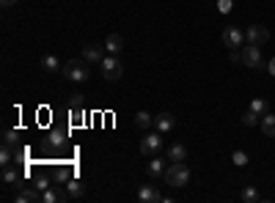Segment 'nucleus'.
<instances>
[{
	"label": "nucleus",
	"instance_id": "393cba45",
	"mask_svg": "<svg viewBox=\"0 0 275 203\" xmlns=\"http://www.w3.org/2000/svg\"><path fill=\"white\" fill-rule=\"evenodd\" d=\"M11 159H14L11 145H6V143H3V151H0V165H3V168H9V165H11Z\"/></svg>",
	"mask_w": 275,
	"mask_h": 203
},
{
	"label": "nucleus",
	"instance_id": "f8f14e48",
	"mask_svg": "<svg viewBox=\"0 0 275 203\" xmlns=\"http://www.w3.org/2000/svg\"><path fill=\"white\" fill-rule=\"evenodd\" d=\"M165 159L163 157H154V154H151V159H149V165H146V170H149V176L151 178H160V176H165Z\"/></svg>",
	"mask_w": 275,
	"mask_h": 203
},
{
	"label": "nucleus",
	"instance_id": "cd10ccee",
	"mask_svg": "<svg viewBox=\"0 0 275 203\" xmlns=\"http://www.w3.org/2000/svg\"><path fill=\"white\" fill-rule=\"evenodd\" d=\"M33 187H36L39 192H44V190H50V181H47V178L42 176V178H36V184H33Z\"/></svg>",
	"mask_w": 275,
	"mask_h": 203
},
{
	"label": "nucleus",
	"instance_id": "f03ea898",
	"mask_svg": "<svg viewBox=\"0 0 275 203\" xmlns=\"http://www.w3.org/2000/svg\"><path fill=\"white\" fill-rule=\"evenodd\" d=\"M165 181L171 187H187L190 184V168L184 165V162H171V165L165 168Z\"/></svg>",
	"mask_w": 275,
	"mask_h": 203
},
{
	"label": "nucleus",
	"instance_id": "4be33fe9",
	"mask_svg": "<svg viewBox=\"0 0 275 203\" xmlns=\"http://www.w3.org/2000/svg\"><path fill=\"white\" fill-rule=\"evenodd\" d=\"M250 110L259 113V116H264V113H270V104H267V99H262V96H259V99L250 102Z\"/></svg>",
	"mask_w": 275,
	"mask_h": 203
},
{
	"label": "nucleus",
	"instance_id": "2f4dec72",
	"mask_svg": "<svg viewBox=\"0 0 275 203\" xmlns=\"http://www.w3.org/2000/svg\"><path fill=\"white\" fill-rule=\"evenodd\" d=\"M0 3H3V6H14L17 0H0Z\"/></svg>",
	"mask_w": 275,
	"mask_h": 203
},
{
	"label": "nucleus",
	"instance_id": "1a4fd4ad",
	"mask_svg": "<svg viewBox=\"0 0 275 203\" xmlns=\"http://www.w3.org/2000/svg\"><path fill=\"white\" fill-rule=\"evenodd\" d=\"M138 200H143V203H157V200H163V195H160V190L154 184H143L141 190H138Z\"/></svg>",
	"mask_w": 275,
	"mask_h": 203
},
{
	"label": "nucleus",
	"instance_id": "5701e85b",
	"mask_svg": "<svg viewBox=\"0 0 275 203\" xmlns=\"http://www.w3.org/2000/svg\"><path fill=\"white\" fill-rule=\"evenodd\" d=\"M63 143H66V132L53 129V132H50V145H53V149H58V145H63Z\"/></svg>",
	"mask_w": 275,
	"mask_h": 203
},
{
	"label": "nucleus",
	"instance_id": "dca6fc26",
	"mask_svg": "<svg viewBox=\"0 0 275 203\" xmlns=\"http://www.w3.org/2000/svg\"><path fill=\"white\" fill-rule=\"evenodd\" d=\"M151 124H154V116H149L146 110H138L135 113V126L138 129H149Z\"/></svg>",
	"mask_w": 275,
	"mask_h": 203
},
{
	"label": "nucleus",
	"instance_id": "4468645a",
	"mask_svg": "<svg viewBox=\"0 0 275 203\" xmlns=\"http://www.w3.org/2000/svg\"><path fill=\"white\" fill-rule=\"evenodd\" d=\"M174 116L171 113H160V116H154V126H157V132H171L174 129Z\"/></svg>",
	"mask_w": 275,
	"mask_h": 203
},
{
	"label": "nucleus",
	"instance_id": "a878e982",
	"mask_svg": "<svg viewBox=\"0 0 275 203\" xmlns=\"http://www.w3.org/2000/svg\"><path fill=\"white\" fill-rule=\"evenodd\" d=\"M231 162H234V165H237V168H245V165H248V154L237 149V151L231 154Z\"/></svg>",
	"mask_w": 275,
	"mask_h": 203
},
{
	"label": "nucleus",
	"instance_id": "20e7f679",
	"mask_svg": "<svg viewBox=\"0 0 275 203\" xmlns=\"http://www.w3.org/2000/svg\"><path fill=\"white\" fill-rule=\"evenodd\" d=\"M245 30H239L237 25H229L223 30V44L229 47V50H242V44H245Z\"/></svg>",
	"mask_w": 275,
	"mask_h": 203
},
{
	"label": "nucleus",
	"instance_id": "0eeeda50",
	"mask_svg": "<svg viewBox=\"0 0 275 203\" xmlns=\"http://www.w3.org/2000/svg\"><path fill=\"white\" fill-rule=\"evenodd\" d=\"M245 39H248V44H267L270 42V30H267L264 25H250L248 30H245Z\"/></svg>",
	"mask_w": 275,
	"mask_h": 203
},
{
	"label": "nucleus",
	"instance_id": "c756f323",
	"mask_svg": "<svg viewBox=\"0 0 275 203\" xmlns=\"http://www.w3.org/2000/svg\"><path fill=\"white\" fill-rule=\"evenodd\" d=\"M217 11H220V14H229V11H231V0H220V3H217Z\"/></svg>",
	"mask_w": 275,
	"mask_h": 203
},
{
	"label": "nucleus",
	"instance_id": "6e6552de",
	"mask_svg": "<svg viewBox=\"0 0 275 203\" xmlns=\"http://www.w3.org/2000/svg\"><path fill=\"white\" fill-rule=\"evenodd\" d=\"M42 200V192L36 190V187H20V192L14 195V203H39Z\"/></svg>",
	"mask_w": 275,
	"mask_h": 203
},
{
	"label": "nucleus",
	"instance_id": "ddd939ff",
	"mask_svg": "<svg viewBox=\"0 0 275 203\" xmlns=\"http://www.w3.org/2000/svg\"><path fill=\"white\" fill-rule=\"evenodd\" d=\"M184 159H187V145L171 143V149H168V162H184Z\"/></svg>",
	"mask_w": 275,
	"mask_h": 203
},
{
	"label": "nucleus",
	"instance_id": "b1692460",
	"mask_svg": "<svg viewBox=\"0 0 275 203\" xmlns=\"http://www.w3.org/2000/svg\"><path fill=\"white\" fill-rule=\"evenodd\" d=\"M259 121H262V116L253 113V110H248L245 116H242V124H245V126H259Z\"/></svg>",
	"mask_w": 275,
	"mask_h": 203
},
{
	"label": "nucleus",
	"instance_id": "bb28decb",
	"mask_svg": "<svg viewBox=\"0 0 275 203\" xmlns=\"http://www.w3.org/2000/svg\"><path fill=\"white\" fill-rule=\"evenodd\" d=\"M69 104H72V110H85V102H83V96H77V94L72 96V102H69Z\"/></svg>",
	"mask_w": 275,
	"mask_h": 203
},
{
	"label": "nucleus",
	"instance_id": "6ab92c4d",
	"mask_svg": "<svg viewBox=\"0 0 275 203\" xmlns=\"http://www.w3.org/2000/svg\"><path fill=\"white\" fill-rule=\"evenodd\" d=\"M3 181H6V184H17V187H22V184H20V181H22L20 170L9 165V168H6V170H3Z\"/></svg>",
	"mask_w": 275,
	"mask_h": 203
},
{
	"label": "nucleus",
	"instance_id": "2eb2a0df",
	"mask_svg": "<svg viewBox=\"0 0 275 203\" xmlns=\"http://www.w3.org/2000/svg\"><path fill=\"white\" fill-rule=\"evenodd\" d=\"M259 126H262V132L267 137H275V116H272V113H264L262 121H259Z\"/></svg>",
	"mask_w": 275,
	"mask_h": 203
},
{
	"label": "nucleus",
	"instance_id": "9d476101",
	"mask_svg": "<svg viewBox=\"0 0 275 203\" xmlns=\"http://www.w3.org/2000/svg\"><path fill=\"white\" fill-rule=\"evenodd\" d=\"M105 52H108V50H105L102 44H85V47H83V58H85L88 63H99V61L105 58Z\"/></svg>",
	"mask_w": 275,
	"mask_h": 203
},
{
	"label": "nucleus",
	"instance_id": "7ed1b4c3",
	"mask_svg": "<svg viewBox=\"0 0 275 203\" xmlns=\"http://www.w3.org/2000/svg\"><path fill=\"white\" fill-rule=\"evenodd\" d=\"M99 66H102V77L108 80V83H116V80H121V75H124V63H121L118 55H105L99 61Z\"/></svg>",
	"mask_w": 275,
	"mask_h": 203
},
{
	"label": "nucleus",
	"instance_id": "aec40b11",
	"mask_svg": "<svg viewBox=\"0 0 275 203\" xmlns=\"http://www.w3.org/2000/svg\"><path fill=\"white\" fill-rule=\"evenodd\" d=\"M63 198H69V192H66V195H63L61 190H44V192H42V200H44V203H58V200H63Z\"/></svg>",
	"mask_w": 275,
	"mask_h": 203
},
{
	"label": "nucleus",
	"instance_id": "a211bd4d",
	"mask_svg": "<svg viewBox=\"0 0 275 203\" xmlns=\"http://www.w3.org/2000/svg\"><path fill=\"white\" fill-rule=\"evenodd\" d=\"M42 69L50 71V75H55V71H61L63 66H61V61L55 58V55H44V58H42Z\"/></svg>",
	"mask_w": 275,
	"mask_h": 203
},
{
	"label": "nucleus",
	"instance_id": "7c9ffc66",
	"mask_svg": "<svg viewBox=\"0 0 275 203\" xmlns=\"http://www.w3.org/2000/svg\"><path fill=\"white\" fill-rule=\"evenodd\" d=\"M267 71H270V75L275 77V58H270V63H267Z\"/></svg>",
	"mask_w": 275,
	"mask_h": 203
},
{
	"label": "nucleus",
	"instance_id": "f3484780",
	"mask_svg": "<svg viewBox=\"0 0 275 203\" xmlns=\"http://www.w3.org/2000/svg\"><path fill=\"white\" fill-rule=\"evenodd\" d=\"M66 192H69V198H83V192H85V187L80 178H69V184H66Z\"/></svg>",
	"mask_w": 275,
	"mask_h": 203
},
{
	"label": "nucleus",
	"instance_id": "423d86ee",
	"mask_svg": "<svg viewBox=\"0 0 275 203\" xmlns=\"http://www.w3.org/2000/svg\"><path fill=\"white\" fill-rule=\"evenodd\" d=\"M160 149H163V137H160V132H149V135L141 137V154H143V157L157 154Z\"/></svg>",
	"mask_w": 275,
	"mask_h": 203
},
{
	"label": "nucleus",
	"instance_id": "f257e3e1",
	"mask_svg": "<svg viewBox=\"0 0 275 203\" xmlns=\"http://www.w3.org/2000/svg\"><path fill=\"white\" fill-rule=\"evenodd\" d=\"M61 75L66 77V80H72V83H85L88 77H91V69H88V61L83 58V61H66L63 63V69H61Z\"/></svg>",
	"mask_w": 275,
	"mask_h": 203
},
{
	"label": "nucleus",
	"instance_id": "9b49d317",
	"mask_svg": "<svg viewBox=\"0 0 275 203\" xmlns=\"http://www.w3.org/2000/svg\"><path fill=\"white\" fill-rule=\"evenodd\" d=\"M105 50H108L110 55H118L121 58V52H124V39H121L118 33H110L108 39H105Z\"/></svg>",
	"mask_w": 275,
	"mask_h": 203
},
{
	"label": "nucleus",
	"instance_id": "412c9836",
	"mask_svg": "<svg viewBox=\"0 0 275 203\" xmlns=\"http://www.w3.org/2000/svg\"><path fill=\"white\" fill-rule=\"evenodd\" d=\"M259 198H262V195H259L256 187H245V190L239 192V200H245V203H256Z\"/></svg>",
	"mask_w": 275,
	"mask_h": 203
},
{
	"label": "nucleus",
	"instance_id": "c85d7f7f",
	"mask_svg": "<svg viewBox=\"0 0 275 203\" xmlns=\"http://www.w3.org/2000/svg\"><path fill=\"white\" fill-rule=\"evenodd\" d=\"M3 143L14 149V143H17V132H6V135H3Z\"/></svg>",
	"mask_w": 275,
	"mask_h": 203
},
{
	"label": "nucleus",
	"instance_id": "39448f33",
	"mask_svg": "<svg viewBox=\"0 0 275 203\" xmlns=\"http://www.w3.org/2000/svg\"><path fill=\"white\" fill-rule=\"evenodd\" d=\"M239 63H245L248 69H259L262 66V52H259V44H245L239 50Z\"/></svg>",
	"mask_w": 275,
	"mask_h": 203
}]
</instances>
